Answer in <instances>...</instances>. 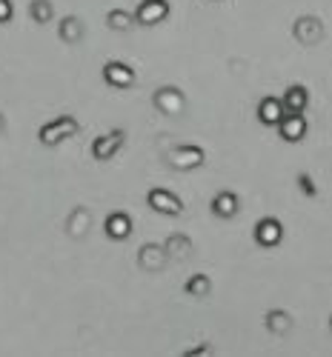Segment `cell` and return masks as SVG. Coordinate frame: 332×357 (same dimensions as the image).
Segmentation results:
<instances>
[{"label": "cell", "instance_id": "603a6c76", "mask_svg": "<svg viewBox=\"0 0 332 357\" xmlns=\"http://www.w3.org/2000/svg\"><path fill=\"white\" fill-rule=\"evenodd\" d=\"M295 183H298L301 192H304V197H318V186H315V181H312L310 172H298Z\"/></svg>", "mask_w": 332, "mask_h": 357}, {"label": "cell", "instance_id": "8992f818", "mask_svg": "<svg viewBox=\"0 0 332 357\" xmlns=\"http://www.w3.org/2000/svg\"><path fill=\"white\" fill-rule=\"evenodd\" d=\"M124 143H127V129H109L92 140V158L101 163L112 160L120 149H124Z\"/></svg>", "mask_w": 332, "mask_h": 357}, {"label": "cell", "instance_id": "9c48e42d", "mask_svg": "<svg viewBox=\"0 0 332 357\" xmlns=\"http://www.w3.org/2000/svg\"><path fill=\"white\" fill-rule=\"evenodd\" d=\"M101 75H103V80H106L112 89H132L135 80H138L135 69H132L129 63H124V61H106Z\"/></svg>", "mask_w": 332, "mask_h": 357}, {"label": "cell", "instance_id": "4316f807", "mask_svg": "<svg viewBox=\"0 0 332 357\" xmlns=\"http://www.w3.org/2000/svg\"><path fill=\"white\" fill-rule=\"evenodd\" d=\"M329 329H332V314H329Z\"/></svg>", "mask_w": 332, "mask_h": 357}, {"label": "cell", "instance_id": "ac0fdd59", "mask_svg": "<svg viewBox=\"0 0 332 357\" xmlns=\"http://www.w3.org/2000/svg\"><path fill=\"white\" fill-rule=\"evenodd\" d=\"M92 229V215H89L86 206H75L66 220V234L69 237H86V231Z\"/></svg>", "mask_w": 332, "mask_h": 357}, {"label": "cell", "instance_id": "8fae6325", "mask_svg": "<svg viewBox=\"0 0 332 357\" xmlns=\"http://www.w3.org/2000/svg\"><path fill=\"white\" fill-rule=\"evenodd\" d=\"M132 229H135V220H132V215L124 212V209L109 212L106 220H103V231H106L109 241H127V237L132 234Z\"/></svg>", "mask_w": 332, "mask_h": 357}, {"label": "cell", "instance_id": "ffe728a7", "mask_svg": "<svg viewBox=\"0 0 332 357\" xmlns=\"http://www.w3.org/2000/svg\"><path fill=\"white\" fill-rule=\"evenodd\" d=\"M106 26L112 32H129L135 26V12H127V9H109L106 12Z\"/></svg>", "mask_w": 332, "mask_h": 357}, {"label": "cell", "instance_id": "3957f363", "mask_svg": "<svg viewBox=\"0 0 332 357\" xmlns=\"http://www.w3.org/2000/svg\"><path fill=\"white\" fill-rule=\"evenodd\" d=\"M146 203L149 209L158 212V215H166V218H180L184 215V200H180L172 189H164V186H152L146 192Z\"/></svg>", "mask_w": 332, "mask_h": 357}, {"label": "cell", "instance_id": "4fadbf2b", "mask_svg": "<svg viewBox=\"0 0 332 357\" xmlns=\"http://www.w3.org/2000/svg\"><path fill=\"white\" fill-rule=\"evenodd\" d=\"M209 209H212L215 218L229 220V218H235V215L240 212V197H238L235 192H229V189H221V192L212 197V203H209Z\"/></svg>", "mask_w": 332, "mask_h": 357}, {"label": "cell", "instance_id": "7a4b0ae2", "mask_svg": "<svg viewBox=\"0 0 332 357\" xmlns=\"http://www.w3.org/2000/svg\"><path fill=\"white\" fill-rule=\"evenodd\" d=\"M164 160L175 172H192V169H201L206 163V152L195 143H180V146L169 149V152L164 155Z\"/></svg>", "mask_w": 332, "mask_h": 357}, {"label": "cell", "instance_id": "d4e9b609", "mask_svg": "<svg viewBox=\"0 0 332 357\" xmlns=\"http://www.w3.org/2000/svg\"><path fill=\"white\" fill-rule=\"evenodd\" d=\"M198 354H212V346L209 343H201V346H192L184 351V357H198Z\"/></svg>", "mask_w": 332, "mask_h": 357}, {"label": "cell", "instance_id": "cb8c5ba5", "mask_svg": "<svg viewBox=\"0 0 332 357\" xmlns=\"http://www.w3.org/2000/svg\"><path fill=\"white\" fill-rule=\"evenodd\" d=\"M15 17V3L12 0H0V23H9Z\"/></svg>", "mask_w": 332, "mask_h": 357}, {"label": "cell", "instance_id": "5b68a950", "mask_svg": "<svg viewBox=\"0 0 332 357\" xmlns=\"http://www.w3.org/2000/svg\"><path fill=\"white\" fill-rule=\"evenodd\" d=\"M152 106L166 117H178V114H184V109H187V95L180 92L178 86H161V89H155V95H152Z\"/></svg>", "mask_w": 332, "mask_h": 357}, {"label": "cell", "instance_id": "6da1fadb", "mask_svg": "<svg viewBox=\"0 0 332 357\" xmlns=\"http://www.w3.org/2000/svg\"><path fill=\"white\" fill-rule=\"evenodd\" d=\"M78 132H80V121H78V117L60 114V117H55V121H46V123L38 129V140H41L43 146H60L64 140L75 137Z\"/></svg>", "mask_w": 332, "mask_h": 357}, {"label": "cell", "instance_id": "2e32d148", "mask_svg": "<svg viewBox=\"0 0 332 357\" xmlns=\"http://www.w3.org/2000/svg\"><path fill=\"white\" fill-rule=\"evenodd\" d=\"M164 249L169 255V263H178V260H187L192 255V241H189V234L175 231L164 241Z\"/></svg>", "mask_w": 332, "mask_h": 357}, {"label": "cell", "instance_id": "484cf974", "mask_svg": "<svg viewBox=\"0 0 332 357\" xmlns=\"http://www.w3.org/2000/svg\"><path fill=\"white\" fill-rule=\"evenodd\" d=\"M3 132H6V114L0 112V135H3Z\"/></svg>", "mask_w": 332, "mask_h": 357}, {"label": "cell", "instance_id": "277c9868", "mask_svg": "<svg viewBox=\"0 0 332 357\" xmlns=\"http://www.w3.org/2000/svg\"><path fill=\"white\" fill-rule=\"evenodd\" d=\"M292 38L301 46H318L326 38V26H324V20L318 15H301L292 23Z\"/></svg>", "mask_w": 332, "mask_h": 357}, {"label": "cell", "instance_id": "9a60e30c", "mask_svg": "<svg viewBox=\"0 0 332 357\" xmlns=\"http://www.w3.org/2000/svg\"><path fill=\"white\" fill-rule=\"evenodd\" d=\"M281 103H284V109H287V112L304 114V112H307V106H310V89H307V86H301V83H292V86L287 89V92H284Z\"/></svg>", "mask_w": 332, "mask_h": 357}, {"label": "cell", "instance_id": "7c38bea8", "mask_svg": "<svg viewBox=\"0 0 332 357\" xmlns=\"http://www.w3.org/2000/svg\"><path fill=\"white\" fill-rule=\"evenodd\" d=\"M275 129H278L281 140H287V143H298V140H304V137H307V129H310V126H307V117H304V114L287 112Z\"/></svg>", "mask_w": 332, "mask_h": 357}, {"label": "cell", "instance_id": "7402d4cb", "mask_svg": "<svg viewBox=\"0 0 332 357\" xmlns=\"http://www.w3.org/2000/svg\"><path fill=\"white\" fill-rule=\"evenodd\" d=\"M29 17H32L35 23H41V26L52 23V17H55V3H52V0H32V3H29Z\"/></svg>", "mask_w": 332, "mask_h": 357}, {"label": "cell", "instance_id": "30bf717a", "mask_svg": "<svg viewBox=\"0 0 332 357\" xmlns=\"http://www.w3.org/2000/svg\"><path fill=\"white\" fill-rule=\"evenodd\" d=\"M166 263H169V255L164 249V243H143L138 249V266L143 272H164L166 269Z\"/></svg>", "mask_w": 332, "mask_h": 357}, {"label": "cell", "instance_id": "ba28073f", "mask_svg": "<svg viewBox=\"0 0 332 357\" xmlns=\"http://www.w3.org/2000/svg\"><path fill=\"white\" fill-rule=\"evenodd\" d=\"M172 6H169V0H140L138 9H135V23L140 26H158L169 17Z\"/></svg>", "mask_w": 332, "mask_h": 357}, {"label": "cell", "instance_id": "44dd1931", "mask_svg": "<svg viewBox=\"0 0 332 357\" xmlns=\"http://www.w3.org/2000/svg\"><path fill=\"white\" fill-rule=\"evenodd\" d=\"M184 291H187L189 297H206L209 291H212V280H209V275H203V272H195V275L187 278Z\"/></svg>", "mask_w": 332, "mask_h": 357}, {"label": "cell", "instance_id": "d6986e66", "mask_svg": "<svg viewBox=\"0 0 332 357\" xmlns=\"http://www.w3.org/2000/svg\"><path fill=\"white\" fill-rule=\"evenodd\" d=\"M57 38L64 40V43H80V40H83V20L75 17V15L60 17V23H57Z\"/></svg>", "mask_w": 332, "mask_h": 357}, {"label": "cell", "instance_id": "52a82bcc", "mask_svg": "<svg viewBox=\"0 0 332 357\" xmlns=\"http://www.w3.org/2000/svg\"><path fill=\"white\" fill-rule=\"evenodd\" d=\"M252 237H255V243L264 246V249H275L281 246L284 241V223L278 218H261L252 229Z\"/></svg>", "mask_w": 332, "mask_h": 357}, {"label": "cell", "instance_id": "e0dca14e", "mask_svg": "<svg viewBox=\"0 0 332 357\" xmlns=\"http://www.w3.org/2000/svg\"><path fill=\"white\" fill-rule=\"evenodd\" d=\"M264 329L269 335H281V337L289 335L292 332V314L287 309H269L264 314Z\"/></svg>", "mask_w": 332, "mask_h": 357}, {"label": "cell", "instance_id": "5bb4252c", "mask_svg": "<svg viewBox=\"0 0 332 357\" xmlns=\"http://www.w3.org/2000/svg\"><path fill=\"white\" fill-rule=\"evenodd\" d=\"M284 114H287V109H284L281 98L266 95V98L258 100V121H261L264 126H278Z\"/></svg>", "mask_w": 332, "mask_h": 357}]
</instances>
